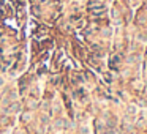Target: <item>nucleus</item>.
Instances as JSON below:
<instances>
[{"label": "nucleus", "mask_w": 147, "mask_h": 134, "mask_svg": "<svg viewBox=\"0 0 147 134\" xmlns=\"http://www.w3.org/2000/svg\"><path fill=\"white\" fill-rule=\"evenodd\" d=\"M55 126H57V128H65L67 126V121L63 120V118H59V120L55 121Z\"/></svg>", "instance_id": "f257e3e1"}]
</instances>
